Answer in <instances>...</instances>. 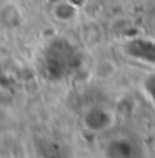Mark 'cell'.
<instances>
[{
  "label": "cell",
  "mask_w": 155,
  "mask_h": 158,
  "mask_svg": "<svg viewBox=\"0 0 155 158\" xmlns=\"http://www.w3.org/2000/svg\"><path fill=\"white\" fill-rule=\"evenodd\" d=\"M93 73H95L97 78H110V77H114L115 73H117V65H115L112 60H100L97 62V65L93 67Z\"/></svg>",
  "instance_id": "cell-1"
}]
</instances>
